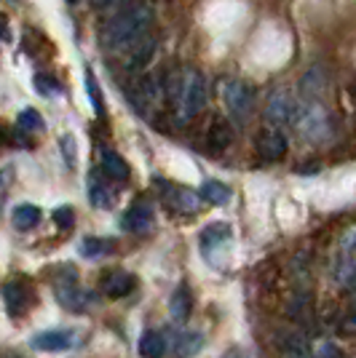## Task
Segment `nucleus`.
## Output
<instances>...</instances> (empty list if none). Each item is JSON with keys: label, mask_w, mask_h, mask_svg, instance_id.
<instances>
[{"label": "nucleus", "mask_w": 356, "mask_h": 358, "mask_svg": "<svg viewBox=\"0 0 356 358\" xmlns=\"http://www.w3.org/2000/svg\"><path fill=\"white\" fill-rule=\"evenodd\" d=\"M153 27V8L150 3L132 0L126 8H121L102 27V43L110 51H129L139 43L142 38H148Z\"/></svg>", "instance_id": "1"}, {"label": "nucleus", "mask_w": 356, "mask_h": 358, "mask_svg": "<svg viewBox=\"0 0 356 358\" xmlns=\"http://www.w3.org/2000/svg\"><path fill=\"white\" fill-rule=\"evenodd\" d=\"M207 107V78L198 73V70H185L182 75V89L174 102L177 110V118L182 123L193 120L196 115H201V110Z\"/></svg>", "instance_id": "2"}, {"label": "nucleus", "mask_w": 356, "mask_h": 358, "mask_svg": "<svg viewBox=\"0 0 356 358\" xmlns=\"http://www.w3.org/2000/svg\"><path fill=\"white\" fill-rule=\"evenodd\" d=\"M303 113V105L297 102V96H292V91L279 89L271 94L266 107V118L271 120V126H297Z\"/></svg>", "instance_id": "3"}, {"label": "nucleus", "mask_w": 356, "mask_h": 358, "mask_svg": "<svg viewBox=\"0 0 356 358\" xmlns=\"http://www.w3.org/2000/svg\"><path fill=\"white\" fill-rule=\"evenodd\" d=\"M223 102L228 107V115L236 120V123H244V120L252 115V107H254L252 86L244 83V80H228L223 86Z\"/></svg>", "instance_id": "4"}, {"label": "nucleus", "mask_w": 356, "mask_h": 358, "mask_svg": "<svg viewBox=\"0 0 356 358\" xmlns=\"http://www.w3.org/2000/svg\"><path fill=\"white\" fill-rule=\"evenodd\" d=\"M163 96H166L163 80L158 75L148 73L137 80V89L132 91V105L139 115H148L153 107H158V102H161Z\"/></svg>", "instance_id": "5"}, {"label": "nucleus", "mask_w": 356, "mask_h": 358, "mask_svg": "<svg viewBox=\"0 0 356 358\" xmlns=\"http://www.w3.org/2000/svg\"><path fill=\"white\" fill-rule=\"evenodd\" d=\"M228 246H231V227L225 222L207 224L201 230V252H204V257L212 265H220L217 257H225Z\"/></svg>", "instance_id": "6"}, {"label": "nucleus", "mask_w": 356, "mask_h": 358, "mask_svg": "<svg viewBox=\"0 0 356 358\" xmlns=\"http://www.w3.org/2000/svg\"><path fill=\"white\" fill-rule=\"evenodd\" d=\"M254 148H257V155H260L263 161H268V164L282 161L284 155H287V136H284L276 126H268V129H263V131L257 134Z\"/></svg>", "instance_id": "7"}, {"label": "nucleus", "mask_w": 356, "mask_h": 358, "mask_svg": "<svg viewBox=\"0 0 356 358\" xmlns=\"http://www.w3.org/2000/svg\"><path fill=\"white\" fill-rule=\"evenodd\" d=\"M89 201H91V206H97V209H110V206L116 203V193H113L110 177L104 174L102 169H100V171H91Z\"/></svg>", "instance_id": "8"}, {"label": "nucleus", "mask_w": 356, "mask_h": 358, "mask_svg": "<svg viewBox=\"0 0 356 358\" xmlns=\"http://www.w3.org/2000/svg\"><path fill=\"white\" fill-rule=\"evenodd\" d=\"M163 187H166L163 201H166V206L174 211V214H193V211L198 209L201 198H198L193 190H188V187H177V185H163Z\"/></svg>", "instance_id": "9"}, {"label": "nucleus", "mask_w": 356, "mask_h": 358, "mask_svg": "<svg viewBox=\"0 0 356 358\" xmlns=\"http://www.w3.org/2000/svg\"><path fill=\"white\" fill-rule=\"evenodd\" d=\"M156 38H142L139 43L129 48V57H126V70L129 73H142V70H148L153 59H156Z\"/></svg>", "instance_id": "10"}, {"label": "nucleus", "mask_w": 356, "mask_h": 358, "mask_svg": "<svg viewBox=\"0 0 356 358\" xmlns=\"http://www.w3.org/2000/svg\"><path fill=\"white\" fill-rule=\"evenodd\" d=\"M231 142H233V129H231V123H228L225 118L212 120V126L207 129L204 148H207L212 155H217V152H223V150L231 148Z\"/></svg>", "instance_id": "11"}, {"label": "nucleus", "mask_w": 356, "mask_h": 358, "mask_svg": "<svg viewBox=\"0 0 356 358\" xmlns=\"http://www.w3.org/2000/svg\"><path fill=\"white\" fill-rule=\"evenodd\" d=\"M3 302H6V310L8 315H19L27 310V305H30V292H27V286L22 284V281H8V284L3 286Z\"/></svg>", "instance_id": "12"}, {"label": "nucleus", "mask_w": 356, "mask_h": 358, "mask_svg": "<svg viewBox=\"0 0 356 358\" xmlns=\"http://www.w3.org/2000/svg\"><path fill=\"white\" fill-rule=\"evenodd\" d=\"M75 343L73 331H64V329H54V331H43L38 337H32V348L35 350H43V353H57V350H67Z\"/></svg>", "instance_id": "13"}, {"label": "nucleus", "mask_w": 356, "mask_h": 358, "mask_svg": "<svg viewBox=\"0 0 356 358\" xmlns=\"http://www.w3.org/2000/svg\"><path fill=\"white\" fill-rule=\"evenodd\" d=\"M57 297H60L62 308H67V310H83L86 302H89V294L75 284L73 275H70L67 281H60V284H57Z\"/></svg>", "instance_id": "14"}, {"label": "nucleus", "mask_w": 356, "mask_h": 358, "mask_svg": "<svg viewBox=\"0 0 356 358\" xmlns=\"http://www.w3.org/2000/svg\"><path fill=\"white\" fill-rule=\"evenodd\" d=\"M332 275H335V281H338L343 289L354 292L356 289V254L338 252L335 262H332Z\"/></svg>", "instance_id": "15"}, {"label": "nucleus", "mask_w": 356, "mask_h": 358, "mask_svg": "<svg viewBox=\"0 0 356 358\" xmlns=\"http://www.w3.org/2000/svg\"><path fill=\"white\" fill-rule=\"evenodd\" d=\"M123 227L129 230V233H148L150 227H153V209H150L148 203H134L132 209L123 214Z\"/></svg>", "instance_id": "16"}, {"label": "nucleus", "mask_w": 356, "mask_h": 358, "mask_svg": "<svg viewBox=\"0 0 356 358\" xmlns=\"http://www.w3.org/2000/svg\"><path fill=\"white\" fill-rule=\"evenodd\" d=\"M102 292L113 299L126 297V294H132L134 292V278L129 275V273H123V270L107 273V275H104V281H102Z\"/></svg>", "instance_id": "17"}, {"label": "nucleus", "mask_w": 356, "mask_h": 358, "mask_svg": "<svg viewBox=\"0 0 356 358\" xmlns=\"http://www.w3.org/2000/svg\"><path fill=\"white\" fill-rule=\"evenodd\" d=\"M102 171L110 179H118V182L129 179V164L121 158L116 150H102Z\"/></svg>", "instance_id": "18"}, {"label": "nucleus", "mask_w": 356, "mask_h": 358, "mask_svg": "<svg viewBox=\"0 0 356 358\" xmlns=\"http://www.w3.org/2000/svg\"><path fill=\"white\" fill-rule=\"evenodd\" d=\"M191 308H193V299H191V289L188 286H179L177 292L172 294V302H169V313L174 321H188V315H191Z\"/></svg>", "instance_id": "19"}, {"label": "nucleus", "mask_w": 356, "mask_h": 358, "mask_svg": "<svg viewBox=\"0 0 356 358\" xmlns=\"http://www.w3.org/2000/svg\"><path fill=\"white\" fill-rule=\"evenodd\" d=\"M139 353L142 358H163L166 353V337H163L161 331H145L142 334V340H139Z\"/></svg>", "instance_id": "20"}, {"label": "nucleus", "mask_w": 356, "mask_h": 358, "mask_svg": "<svg viewBox=\"0 0 356 358\" xmlns=\"http://www.w3.org/2000/svg\"><path fill=\"white\" fill-rule=\"evenodd\" d=\"M201 198L209 201V203H214V206H225L231 201V187L223 185V182H217V179H207L201 185Z\"/></svg>", "instance_id": "21"}, {"label": "nucleus", "mask_w": 356, "mask_h": 358, "mask_svg": "<svg viewBox=\"0 0 356 358\" xmlns=\"http://www.w3.org/2000/svg\"><path fill=\"white\" fill-rule=\"evenodd\" d=\"M11 222H14L16 230H32L35 224L41 222V209L32 206V203H22V206H16L14 214H11Z\"/></svg>", "instance_id": "22"}, {"label": "nucleus", "mask_w": 356, "mask_h": 358, "mask_svg": "<svg viewBox=\"0 0 356 358\" xmlns=\"http://www.w3.org/2000/svg\"><path fill=\"white\" fill-rule=\"evenodd\" d=\"M113 249H116V243L104 238H86L81 243V254H83L86 259H102L107 254H113Z\"/></svg>", "instance_id": "23"}, {"label": "nucleus", "mask_w": 356, "mask_h": 358, "mask_svg": "<svg viewBox=\"0 0 356 358\" xmlns=\"http://www.w3.org/2000/svg\"><path fill=\"white\" fill-rule=\"evenodd\" d=\"M201 334H196V331H179L177 334V356H182V358H191V356H196L198 350H201Z\"/></svg>", "instance_id": "24"}, {"label": "nucleus", "mask_w": 356, "mask_h": 358, "mask_svg": "<svg viewBox=\"0 0 356 358\" xmlns=\"http://www.w3.org/2000/svg\"><path fill=\"white\" fill-rule=\"evenodd\" d=\"M16 126H19V131H41L43 129V118H41L38 110H25V113H19Z\"/></svg>", "instance_id": "25"}, {"label": "nucleus", "mask_w": 356, "mask_h": 358, "mask_svg": "<svg viewBox=\"0 0 356 358\" xmlns=\"http://www.w3.org/2000/svg\"><path fill=\"white\" fill-rule=\"evenodd\" d=\"M86 91H89V99H91V105H94V113L102 118L104 99H102V91H100V83H97V78H94L91 73H86Z\"/></svg>", "instance_id": "26"}, {"label": "nucleus", "mask_w": 356, "mask_h": 358, "mask_svg": "<svg viewBox=\"0 0 356 358\" xmlns=\"http://www.w3.org/2000/svg\"><path fill=\"white\" fill-rule=\"evenodd\" d=\"M35 91H38L41 96H57V94H60V86H57V80H54L51 75L38 73L35 75Z\"/></svg>", "instance_id": "27"}, {"label": "nucleus", "mask_w": 356, "mask_h": 358, "mask_svg": "<svg viewBox=\"0 0 356 358\" xmlns=\"http://www.w3.org/2000/svg\"><path fill=\"white\" fill-rule=\"evenodd\" d=\"M54 222L60 224L62 230H70L75 224V214H73V209L70 206H60V209L54 211Z\"/></svg>", "instance_id": "28"}, {"label": "nucleus", "mask_w": 356, "mask_h": 358, "mask_svg": "<svg viewBox=\"0 0 356 358\" xmlns=\"http://www.w3.org/2000/svg\"><path fill=\"white\" fill-rule=\"evenodd\" d=\"M60 145H62V155H64V164L75 166V139L70 134H64L60 139Z\"/></svg>", "instance_id": "29"}, {"label": "nucleus", "mask_w": 356, "mask_h": 358, "mask_svg": "<svg viewBox=\"0 0 356 358\" xmlns=\"http://www.w3.org/2000/svg\"><path fill=\"white\" fill-rule=\"evenodd\" d=\"M341 252L345 254H356V227H351V230H345L341 238Z\"/></svg>", "instance_id": "30"}, {"label": "nucleus", "mask_w": 356, "mask_h": 358, "mask_svg": "<svg viewBox=\"0 0 356 358\" xmlns=\"http://www.w3.org/2000/svg\"><path fill=\"white\" fill-rule=\"evenodd\" d=\"M341 329L345 331V334H356V310L345 313V318L341 321Z\"/></svg>", "instance_id": "31"}, {"label": "nucleus", "mask_w": 356, "mask_h": 358, "mask_svg": "<svg viewBox=\"0 0 356 358\" xmlns=\"http://www.w3.org/2000/svg\"><path fill=\"white\" fill-rule=\"evenodd\" d=\"M316 358H341V350H338L335 345H322V348L316 350Z\"/></svg>", "instance_id": "32"}, {"label": "nucleus", "mask_w": 356, "mask_h": 358, "mask_svg": "<svg viewBox=\"0 0 356 358\" xmlns=\"http://www.w3.org/2000/svg\"><path fill=\"white\" fill-rule=\"evenodd\" d=\"M118 3H123V0H91V6H94V8H100V11L113 8V6H118Z\"/></svg>", "instance_id": "33"}, {"label": "nucleus", "mask_w": 356, "mask_h": 358, "mask_svg": "<svg viewBox=\"0 0 356 358\" xmlns=\"http://www.w3.org/2000/svg\"><path fill=\"white\" fill-rule=\"evenodd\" d=\"M67 3H78V0H67Z\"/></svg>", "instance_id": "34"}, {"label": "nucleus", "mask_w": 356, "mask_h": 358, "mask_svg": "<svg viewBox=\"0 0 356 358\" xmlns=\"http://www.w3.org/2000/svg\"><path fill=\"white\" fill-rule=\"evenodd\" d=\"M0 32H3V22H0Z\"/></svg>", "instance_id": "35"}]
</instances>
